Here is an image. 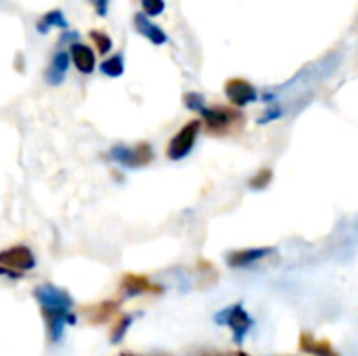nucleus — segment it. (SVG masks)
<instances>
[{
    "mask_svg": "<svg viewBox=\"0 0 358 356\" xmlns=\"http://www.w3.org/2000/svg\"><path fill=\"white\" fill-rule=\"evenodd\" d=\"M34 298L38 300L42 313L46 315V319H55V317H65L69 315L71 308V298L67 292L57 290L55 285H40L34 292Z\"/></svg>",
    "mask_w": 358,
    "mask_h": 356,
    "instance_id": "nucleus-1",
    "label": "nucleus"
},
{
    "mask_svg": "<svg viewBox=\"0 0 358 356\" xmlns=\"http://www.w3.org/2000/svg\"><path fill=\"white\" fill-rule=\"evenodd\" d=\"M199 115H201L206 128L216 134H224V132H231V130H237L243 126V115L229 107H203L199 111Z\"/></svg>",
    "mask_w": 358,
    "mask_h": 356,
    "instance_id": "nucleus-2",
    "label": "nucleus"
},
{
    "mask_svg": "<svg viewBox=\"0 0 358 356\" xmlns=\"http://www.w3.org/2000/svg\"><path fill=\"white\" fill-rule=\"evenodd\" d=\"M111 159L117 162L120 166L126 168H143L153 159V149L147 143H138L134 147H126V145H117L109 151Z\"/></svg>",
    "mask_w": 358,
    "mask_h": 356,
    "instance_id": "nucleus-3",
    "label": "nucleus"
},
{
    "mask_svg": "<svg viewBox=\"0 0 358 356\" xmlns=\"http://www.w3.org/2000/svg\"><path fill=\"white\" fill-rule=\"evenodd\" d=\"M199 128H201V122H199V120H193V122L185 124V126L172 136V141H170V145H168V157L174 159V162L187 157V155L191 153L195 141H197Z\"/></svg>",
    "mask_w": 358,
    "mask_h": 356,
    "instance_id": "nucleus-4",
    "label": "nucleus"
},
{
    "mask_svg": "<svg viewBox=\"0 0 358 356\" xmlns=\"http://www.w3.org/2000/svg\"><path fill=\"white\" fill-rule=\"evenodd\" d=\"M216 323H218V325H229V327L233 329V336H235V342H237V344L243 342L245 334H248V332L252 329V325H254L252 317L243 311L241 304H233V306L224 308L222 313H218V315H216Z\"/></svg>",
    "mask_w": 358,
    "mask_h": 356,
    "instance_id": "nucleus-5",
    "label": "nucleus"
},
{
    "mask_svg": "<svg viewBox=\"0 0 358 356\" xmlns=\"http://www.w3.org/2000/svg\"><path fill=\"white\" fill-rule=\"evenodd\" d=\"M224 92L235 107H245L258 99V90L254 88V84H250L243 78H231L224 84Z\"/></svg>",
    "mask_w": 358,
    "mask_h": 356,
    "instance_id": "nucleus-6",
    "label": "nucleus"
},
{
    "mask_svg": "<svg viewBox=\"0 0 358 356\" xmlns=\"http://www.w3.org/2000/svg\"><path fill=\"white\" fill-rule=\"evenodd\" d=\"M0 264H2V271H29L36 266V258L34 254L23 248V245H17V248H10V250H4L0 254Z\"/></svg>",
    "mask_w": 358,
    "mask_h": 356,
    "instance_id": "nucleus-7",
    "label": "nucleus"
},
{
    "mask_svg": "<svg viewBox=\"0 0 358 356\" xmlns=\"http://www.w3.org/2000/svg\"><path fill=\"white\" fill-rule=\"evenodd\" d=\"M134 29H136L143 38H147L151 44H155V46H162V44L168 42V34H166L159 25H155L145 13H136V15H134Z\"/></svg>",
    "mask_w": 358,
    "mask_h": 356,
    "instance_id": "nucleus-8",
    "label": "nucleus"
},
{
    "mask_svg": "<svg viewBox=\"0 0 358 356\" xmlns=\"http://www.w3.org/2000/svg\"><path fill=\"white\" fill-rule=\"evenodd\" d=\"M69 52H71V63L76 65V69L80 71V73H92L94 71V67H96V57H94V50L90 48V46H86V44H82V42H73L71 44V48H69Z\"/></svg>",
    "mask_w": 358,
    "mask_h": 356,
    "instance_id": "nucleus-9",
    "label": "nucleus"
},
{
    "mask_svg": "<svg viewBox=\"0 0 358 356\" xmlns=\"http://www.w3.org/2000/svg\"><path fill=\"white\" fill-rule=\"evenodd\" d=\"M71 63V52L67 50H57L50 59V69L44 73V80L50 84V86H57L63 82L65 73H67V67Z\"/></svg>",
    "mask_w": 358,
    "mask_h": 356,
    "instance_id": "nucleus-10",
    "label": "nucleus"
},
{
    "mask_svg": "<svg viewBox=\"0 0 358 356\" xmlns=\"http://www.w3.org/2000/svg\"><path fill=\"white\" fill-rule=\"evenodd\" d=\"M268 254H273L271 248H254V250H243V252H233L227 262L231 269H243V266H250L262 258H266Z\"/></svg>",
    "mask_w": 358,
    "mask_h": 356,
    "instance_id": "nucleus-11",
    "label": "nucleus"
},
{
    "mask_svg": "<svg viewBox=\"0 0 358 356\" xmlns=\"http://www.w3.org/2000/svg\"><path fill=\"white\" fill-rule=\"evenodd\" d=\"M50 27H59V29H67L69 27V23H67V19H65V15H63L61 8H52V10L44 13L38 19V23H36V29L40 34H46Z\"/></svg>",
    "mask_w": 358,
    "mask_h": 356,
    "instance_id": "nucleus-12",
    "label": "nucleus"
},
{
    "mask_svg": "<svg viewBox=\"0 0 358 356\" xmlns=\"http://www.w3.org/2000/svg\"><path fill=\"white\" fill-rule=\"evenodd\" d=\"M151 283H149V279L147 277H143V275H128V277H124V281H122V292H124V296L126 298H132V296H141V294H145V292H151Z\"/></svg>",
    "mask_w": 358,
    "mask_h": 356,
    "instance_id": "nucleus-13",
    "label": "nucleus"
},
{
    "mask_svg": "<svg viewBox=\"0 0 358 356\" xmlns=\"http://www.w3.org/2000/svg\"><path fill=\"white\" fill-rule=\"evenodd\" d=\"M101 73H105L109 78H120L124 73V57L122 55H113V57L105 59L101 63Z\"/></svg>",
    "mask_w": 358,
    "mask_h": 356,
    "instance_id": "nucleus-14",
    "label": "nucleus"
},
{
    "mask_svg": "<svg viewBox=\"0 0 358 356\" xmlns=\"http://www.w3.org/2000/svg\"><path fill=\"white\" fill-rule=\"evenodd\" d=\"M90 40L94 42L99 55H107V52L113 48V40L109 38V34H105V31H101V29H92V31H90Z\"/></svg>",
    "mask_w": 358,
    "mask_h": 356,
    "instance_id": "nucleus-15",
    "label": "nucleus"
},
{
    "mask_svg": "<svg viewBox=\"0 0 358 356\" xmlns=\"http://www.w3.org/2000/svg\"><path fill=\"white\" fill-rule=\"evenodd\" d=\"M302 346L310 353H317V356H336V353L329 348V344H317L315 340H310L308 336L302 338Z\"/></svg>",
    "mask_w": 358,
    "mask_h": 356,
    "instance_id": "nucleus-16",
    "label": "nucleus"
},
{
    "mask_svg": "<svg viewBox=\"0 0 358 356\" xmlns=\"http://www.w3.org/2000/svg\"><path fill=\"white\" fill-rule=\"evenodd\" d=\"M141 4H143V13L147 17H157L166 8V2L164 0H141Z\"/></svg>",
    "mask_w": 358,
    "mask_h": 356,
    "instance_id": "nucleus-17",
    "label": "nucleus"
},
{
    "mask_svg": "<svg viewBox=\"0 0 358 356\" xmlns=\"http://www.w3.org/2000/svg\"><path fill=\"white\" fill-rule=\"evenodd\" d=\"M185 105H187L191 111H197V113L206 107V105H203V97H201L199 92H187V94H185Z\"/></svg>",
    "mask_w": 358,
    "mask_h": 356,
    "instance_id": "nucleus-18",
    "label": "nucleus"
},
{
    "mask_svg": "<svg viewBox=\"0 0 358 356\" xmlns=\"http://www.w3.org/2000/svg\"><path fill=\"white\" fill-rule=\"evenodd\" d=\"M271 178H273V172H271V170H262L258 176H254V178L250 180V187H254V189H264V187H268Z\"/></svg>",
    "mask_w": 358,
    "mask_h": 356,
    "instance_id": "nucleus-19",
    "label": "nucleus"
},
{
    "mask_svg": "<svg viewBox=\"0 0 358 356\" xmlns=\"http://www.w3.org/2000/svg\"><path fill=\"white\" fill-rule=\"evenodd\" d=\"M132 325V317H124L122 321H120V325L115 327V332H113V336H111V342L115 344V342H122V338H124V334L128 332V327Z\"/></svg>",
    "mask_w": 358,
    "mask_h": 356,
    "instance_id": "nucleus-20",
    "label": "nucleus"
},
{
    "mask_svg": "<svg viewBox=\"0 0 358 356\" xmlns=\"http://www.w3.org/2000/svg\"><path fill=\"white\" fill-rule=\"evenodd\" d=\"M283 115V109L281 107H275V109H268L262 118H260V124H266V122H273V120H277V118H281Z\"/></svg>",
    "mask_w": 358,
    "mask_h": 356,
    "instance_id": "nucleus-21",
    "label": "nucleus"
},
{
    "mask_svg": "<svg viewBox=\"0 0 358 356\" xmlns=\"http://www.w3.org/2000/svg\"><path fill=\"white\" fill-rule=\"evenodd\" d=\"M90 4L94 6L96 15L105 17L107 15V6H109V0H90Z\"/></svg>",
    "mask_w": 358,
    "mask_h": 356,
    "instance_id": "nucleus-22",
    "label": "nucleus"
},
{
    "mask_svg": "<svg viewBox=\"0 0 358 356\" xmlns=\"http://www.w3.org/2000/svg\"><path fill=\"white\" fill-rule=\"evenodd\" d=\"M124 356H128V355H124Z\"/></svg>",
    "mask_w": 358,
    "mask_h": 356,
    "instance_id": "nucleus-23",
    "label": "nucleus"
}]
</instances>
